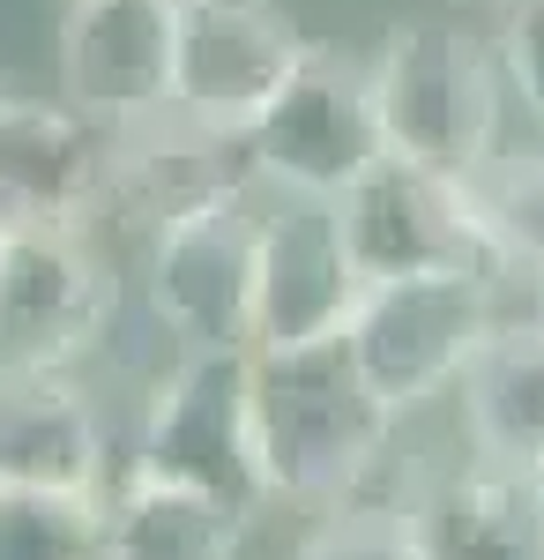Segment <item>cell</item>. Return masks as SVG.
Wrapping results in <instances>:
<instances>
[{
    "label": "cell",
    "mask_w": 544,
    "mask_h": 560,
    "mask_svg": "<svg viewBox=\"0 0 544 560\" xmlns=\"http://www.w3.org/2000/svg\"><path fill=\"white\" fill-rule=\"evenodd\" d=\"M500 68L522 90V105L544 120V0H515L500 23Z\"/></svg>",
    "instance_id": "21"
},
{
    "label": "cell",
    "mask_w": 544,
    "mask_h": 560,
    "mask_svg": "<svg viewBox=\"0 0 544 560\" xmlns=\"http://www.w3.org/2000/svg\"><path fill=\"white\" fill-rule=\"evenodd\" d=\"M380 158H388V135H380V105H374V68L343 60L329 45H306L298 75L247 128L253 187H276V195L335 202Z\"/></svg>",
    "instance_id": "5"
},
{
    "label": "cell",
    "mask_w": 544,
    "mask_h": 560,
    "mask_svg": "<svg viewBox=\"0 0 544 560\" xmlns=\"http://www.w3.org/2000/svg\"><path fill=\"white\" fill-rule=\"evenodd\" d=\"M537 322H544V277H537Z\"/></svg>",
    "instance_id": "23"
},
{
    "label": "cell",
    "mask_w": 544,
    "mask_h": 560,
    "mask_svg": "<svg viewBox=\"0 0 544 560\" xmlns=\"http://www.w3.org/2000/svg\"><path fill=\"white\" fill-rule=\"evenodd\" d=\"M0 232H8V217H0Z\"/></svg>",
    "instance_id": "24"
},
{
    "label": "cell",
    "mask_w": 544,
    "mask_h": 560,
    "mask_svg": "<svg viewBox=\"0 0 544 560\" xmlns=\"http://www.w3.org/2000/svg\"><path fill=\"white\" fill-rule=\"evenodd\" d=\"M358 300H366V277L351 261L335 202H314V195L261 202V240H253V351L329 345V337L351 329Z\"/></svg>",
    "instance_id": "9"
},
{
    "label": "cell",
    "mask_w": 544,
    "mask_h": 560,
    "mask_svg": "<svg viewBox=\"0 0 544 560\" xmlns=\"http://www.w3.org/2000/svg\"><path fill=\"white\" fill-rule=\"evenodd\" d=\"M462 433L477 464L537 471L544 464V322H493V337L462 366Z\"/></svg>",
    "instance_id": "15"
},
{
    "label": "cell",
    "mask_w": 544,
    "mask_h": 560,
    "mask_svg": "<svg viewBox=\"0 0 544 560\" xmlns=\"http://www.w3.org/2000/svg\"><path fill=\"white\" fill-rule=\"evenodd\" d=\"M522 486H530V509H537V530H544V464H537V471H522Z\"/></svg>",
    "instance_id": "22"
},
{
    "label": "cell",
    "mask_w": 544,
    "mask_h": 560,
    "mask_svg": "<svg viewBox=\"0 0 544 560\" xmlns=\"http://www.w3.org/2000/svg\"><path fill=\"white\" fill-rule=\"evenodd\" d=\"M0 560H105V493L0 486Z\"/></svg>",
    "instance_id": "19"
},
{
    "label": "cell",
    "mask_w": 544,
    "mask_h": 560,
    "mask_svg": "<svg viewBox=\"0 0 544 560\" xmlns=\"http://www.w3.org/2000/svg\"><path fill=\"white\" fill-rule=\"evenodd\" d=\"M418 523L433 560H544L530 486L522 471H500V464H470V471L440 478Z\"/></svg>",
    "instance_id": "17"
},
{
    "label": "cell",
    "mask_w": 544,
    "mask_h": 560,
    "mask_svg": "<svg viewBox=\"0 0 544 560\" xmlns=\"http://www.w3.org/2000/svg\"><path fill=\"white\" fill-rule=\"evenodd\" d=\"M500 322V277L493 269H425V277H388L366 284L351 314V359L366 366L380 404L403 419L433 396H456L462 366Z\"/></svg>",
    "instance_id": "3"
},
{
    "label": "cell",
    "mask_w": 544,
    "mask_h": 560,
    "mask_svg": "<svg viewBox=\"0 0 544 560\" xmlns=\"http://www.w3.org/2000/svg\"><path fill=\"white\" fill-rule=\"evenodd\" d=\"M113 202V128L68 97L0 90V217L8 224H90Z\"/></svg>",
    "instance_id": "11"
},
{
    "label": "cell",
    "mask_w": 544,
    "mask_h": 560,
    "mask_svg": "<svg viewBox=\"0 0 544 560\" xmlns=\"http://www.w3.org/2000/svg\"><path fill=\"white\" fill-rule=\"evenodd\" d=\"M253 523L194 486L127 471L105 493V560H239Z\"/></svg>",
    "instance_id": "16"
},
{
    "label": "cell",
    "mask_w": 544,
    "mask_h": 560,
    "mask_svg": "<svg viewBox=\"0 0 544 560\" xmlns=\"http://www.w3.org/2000/svg\"><path fill=\"white\" fill-rule=\"evenodd\" d=\"M388 433H395V411L351 359V337L253 351V441H261L269 501L343 509V493L374 478Z\"/></svg>",
    "instance_id": "1"
},
{
    "label": "cell",
    "mask_w": 544,
    "mask_h": 560,
    "mask_svg": "<svg viewBox=\"0 0 544 560\" xmlns=\"http://www.w3.org/2000/svg\"><path fill=\"white\" fill-rule=\"evenodd\" d=\"M335 217H343V240H351V261L366 284L425 277V269H493L477 247L462 179L411 165V158H380L358 187L335 195Z\"/></svg>",
    "instance_id": "10"
},
{
    "label": "cell",
    "mask_w": 544,
    "mask_h": 560,
    "mask_svg": "<svg viewBox=\"0 0 544 560\" xmlns=\"http://www.w3.org/2000/svg\"><path fill=\"white\" fill-rule=\"evenodd\" d=\"M0 486L105 493V427L75 374L0 366Z\"/></svg>",
    "instance_id": "13"
},
{
    "label": "cell",
    "mask_w": 544,
    "mask_h": 560,
    "mask_svg": "<svg viewBox=\"0 0 544 560\" xmlns=\"http://www.w3.org/2000/svg\"><path fill=\"white\" fill-rule=\"evenodd\" d=\"M127 471L194 486L224 509H239L247 523L276 509L261 478V441H253V351H187L150 388Z\"/></svg>",
    "instance_id": "4"
},
{
    "label": "cell",
    "mask_w": 544,
    "mask_h": 560,
    "mask_svg": "<svg viewBox=\"0 0 544 560\" xmlns=\"http://www.w3.org/2000/svg\"><path fill=\"white\" fill-rule=\"evenodd\" d=\"M253 187H224L150 240V314L187 351H253Z\"/></svg>",
    "instance_id": "6"
},
{
    "label": "cell",
    "mask_w": 544,
    "mask_h": 560,
    "mask_svg": "<svg viewBox=\"0 0 544 560\" xmlns=\"http://www.w3.org/2000/svg\"><path fill=\"white\" fill-rule=\"evenodd\" d=\"M172 31H179V0H68V15H60V97L105 128H134L150 113H165Z\"/></svg>",
    "instance_id": "12"
},
{
    "label": "cell",
    "mask_w": 544,
    "mask_h": 560,
    "mask_svg": "<svg viewBox=\"0 0 544 560\" xmlns=\"http://www.w3.org/2000/svg\"><path fill=\"white\" fill-rule=\"evenodd\" d=\"M374 105L388 158L433 173H477L500 150V68L462 23H395L374 52Z\"/></svg>",
    "instance_id": "2"
},
{
    "label": "cell",
    "mask_w": 544,
    "mask_h": 560,
    "mask_svg": "<svg viewBox=\"0 0 544 560\" xmlns=\"http://www.w3.org/2000/svg\"><path fill=\"white\" fill-rule=\"evenodd\" d=\"M120 284L83 224H8L0 232V366H60L97 351Z\"/></svg>",
    "instance_id": "7"
},
{
    "label": "cell",
    "mask_w": 544,
    "mask_h": 560,
    "mask_svg": "<svg viewBox=\"0 0 544 560\" xmlns=\"http://www.w3.org/2000/svg\"><path fill=\"white\" fill-rule=\"evenodd\" d=\"M462 202L477 224V247L500 277H544V150L500 142L477 173H462Z\"/></svg>",
    "instance_id": "18"
},
{
    "label": "cell",
    "mask_w": 544,
    "mask_h": 560,
    "mask_svg": "<svg viewBox=\"0 0 544 560\" xmlns=\"http://www.w3.org/2000/svg\"><path fill=\"white\" fill-rule=\"evenodd\" d=\"M306 31L276 0H179L172 31V105L210 135L247 142V128L298 75Z\"/></svg>",
    "instance_id": "8"
},
{
    "label": "cell",
    "mask_w": 544,
    "mask_h": 560,
    "mask_svg": "<svg viewBox=\"0 0 544 560\" xmlns=\"http://www.w3.org/2000/svg\"><path fill=\"white\" fill-rule=\"evenodd\" d=\"M224 187H253L247 142L194 128L179 105L134 120V128H113V202H127V210L165 224V217L224 195Z\"/></svg>",
    "instance_id": "14"
},
{
    "label": "cell",
    "mask_w": 544,
    "mask_h": 560,
    "mask_svg": "<svg viewBox=\"0 0 544 560\" xmlns=\"http://www.w3.org/2000/svg\"><path fill=\"white\" fill-rule=\"evenodd\" d=\"M292 560H433L418 509H335Z\"/></svg>",
    "instance_id": "20"
}]
</instances>
